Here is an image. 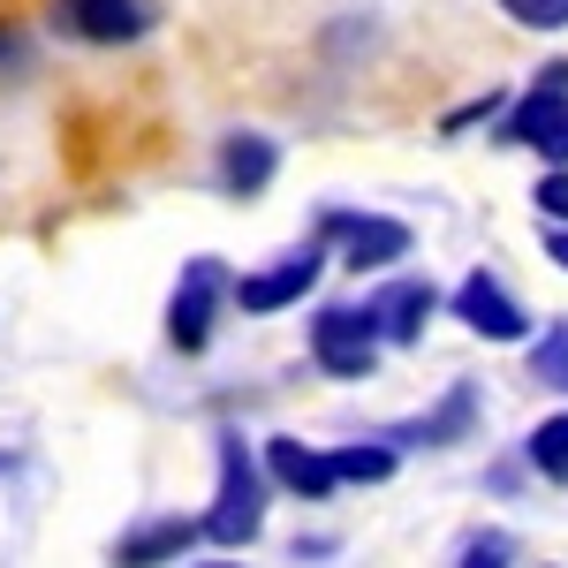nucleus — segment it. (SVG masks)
I'll return each mask as SVG.
<instances>
[{"mask_svg":"<svg viewBox=\"0 0 568 568\" xmlns=\"http://www.w3.org/2000/svg\"><path fill=\"white\" fill-rule=\"evenodd\" d=\"M470 433H478V387H470V379H455L439 409L409 417V425H387L379 439H394V455H402V447H455V439H470Z\"/></svg>","mask_w":568,"mask_h":568,"instance_id":"obj_7","label":"nucleus"},{"mask_svg":"<svg viewBox=\"0 0 568 568\" xmlns=\"http://www.w3.org/2000/svg\"><path fill=\"white\" fill-rule=\"evenodd\" d=\"M379 318L372 304H326L311 318V356H318V372H334V379H372L379 372Z\"/></svg>","mask_w":568,"mask_h":568,"instance_id":"obj_2","label":"nucleus"},{"mask_svg":"<svg viewBox=\"0 0 568 568\" xmlns=\"http://www.w3.org/2000/svg\"><path fill=\"white\" fill-rule=\"evenodd\" d=\"M524 455H530V470H538L546 485H568V417H546V425L530 433Z\"/></svg>","mask_w":568,"mask_h":568,"instance_id":"obj_15","label":"nucleus"},{"mask_svg":"<svg viewBox=\"0 0 568 568\" xmlns=\"http://www.w3.org/2000/svg\"><path fill=\"white\" fill-rule=\"evenodd\" d=\"M500 144H524V152H546V168H568V61H554L538 91L508 106Z\"/></svg>","mask_w":568,"mask_h":568,"instance_id":"obj_3","label":"nucleus"},{"mask_svg":"<svg viewBox=\"0 0 568 568\" xmlns=\"http://www.w3.org/2000/svg\"><path fill=\"white\" fill-rule=\"evenodd\" d=\"M213 175L227 197H258L265 182L281 175V144L258 130H235V136H220V160H213Z\"/></svg>","mask_w":568,"mask_h":568,"instance_id":"obj_9","label":"nucleus"},{"mask_svg":"<svg viewBox=\"0 0 568 568\" xmlns=\"http://www.w3.org/2000/svg\"><path fill=\"white\" fill-rule=\"evenodd\" d=\"M455 318L470 326V334H485V342H524V304L493 281V273H470L463 288H455Z\"/></svg>","mask_w":568,"mask_h":568,"instance_id":"obj_8","label":"nucleus"},{"mask_svg":"<svg viewBox=\"0 0 568 568\" xmlns=\"http://www.w3.org/2000/svg\"><path fill=\"white\" fill-rule=\"evenodd\" d=\"M318 243H342V265L379 273V265L409 258V220H387V213H318Z\"/></svg>","mask_w":568,"mask_h":568,"instance_id":"obj_5","label":"nucleus"},{"mask_svg":"<svg viewBox=\"0 0 568 568\" xmlns=\"http://www.w3.org/2000/svg\"><path fill=\"white\" fill-rule=\"evenodd\" d=\"M227 265L220 258H190L182 265V281H175V304H168V342H175L182 356H197L205 342H213V318L220 304H227Z\"/></svg>","mask_w":568,"mask_h":568,"instance_id":"obj_4","label":"nucleus"},{"mask_svg":"<svg viewBox=\"0 0 568 568\" xmlns=\"http://www.w3.org/2000/svg\"><path fill=\"white\" fill-rule=\"evenodd\" d=\"M538 213L568 220V168H546V182H538Z\"/></svg>","mask_w":568,"mask_h":568,"instance_id":"obj_19","label":"nucleus"},{"mask_svg":"<svg viewBox=\"0 0 568 568\" xmlns=\"http://www.w3.org/2000/svg\"><path fill=\"white\" fill-rule=\"evenodd\" d=\"M546 258H561V273H568V220H546Z\"/></svg>","mask_w":568,"mask_h":568,"instance_id":"obj_20","label":"nucleus"},{"mask_svg":"<svg viewBox=\"0 0 568 568\" xmlns=\"http://www.w3.org/2000/svg\"><path fill=\"white\" fill-rule=\"evenodd\" d=\"M8 53H16V45H8V39H0V61H8Z\"/></svg>","mask_w":568,"mask_h":568,"instance_id":"obj_21","label":"nucleus"},{"mask_svg":"<svg viewBox=\"0 0 568 568\" xmlns=\"http://www.w3.org/2000/svg\"><path fill=\"white\" fill-rule=\"evenodd\" d=\"M433 311H439V288H433V281H387V288L372 296V318H379V342H425Z\"/></svg>","mask_w":568,"mask_h":568,"instance_id":"obj_12","label":"nucleus"},{"mask_svg":"<svg viewBox=\"0 0 568 568\" xmlns=\"http://www.w3.org/2000/svg\"><path fill=\"white\" fill-rule=\"evenodd\" d=\"M205 538V524H190V516H152V524H136V530H122V561L130 568H152V561H182L190 546Z\"/></svg>","mask_w":568,"mask_h":568,"instance_id":"obj_13","label":"nucleus"},{"mask_svg":"<svg viewBox=\"0 0 568 568\" xmlns=\"http://www.w3.org/2000/svg\"><path fill=\"white\" fill-rule=\"evenodd\" d=\"M530 379H546V387L568 394V318L546 326V342H530Z\"/></svg>","mask_w":568,"mask_h":568,"instance_id":"obj_16","label":"nucleus"},{"mask_svg":"<svg viewBox=\"0 0 568 568\" xmlns=\"http://www.w3.org/2000/svg\"><path fill=\"white\" fill-rule=\"evenodd\" d=\"M318 265H326V251H318V243H304V251L273 258L265 273H243V281L227 288V304H243V311H288V304H304V296H311Z\"/></svg>","mask_w":568,"mask_h":568,"instance_id":"obj_6","label":"nucleus"},{"mask_svg":"<svg viewBox=\"0 0 568 568\" xmlns=\"http://www.w3.org/2000/svg\"><path fill=\"white\" fill-rule=\"evenodd\" d=\"M265 478L281 493H304V500H334V455H318L304 439H265Z\"/></svg>","mask_w":568,"mask_h":568,"instance_id":"obj_11","label":"nucleus"},{"mask_svg":"<svg viewBox=\"0 0 568 568\" xmlns=\"http://www.w3.org/2000/svg\"><path fill=\"white\" fill-rule=\"evenodd\" d=\"M61 23L91 45H122L152 31V0H61Z\"/></svg>","mask_w":568,"mask_h":568,"instance_id":"obj_10","label":"nucleus"},{"mask_svg":"<svg viewBox=\"0 0 568 568\" xmlns=\"http://www.w3.org/2000/svg\"><path fill=\"white\" fill-rule=\"evenodd\" d=\"M516 554H524V546H516L508 530H470V538L455 546V561H463V568H508Z\"/></svg>","mask_w":568,"mask_h":568,"instance_id":"obj_17","label":"nucleus"},{"mask_svg":"<svg viewBox=\"0 0 568 568\" xmlns=\"http://www.w3.org/2000/svg\"><path fill=\"white\" fill-rule=\"evenodd\" d=\"M220 493H213V516H205V538L213 546H251L265 530V463L251 455V439L243 433H220Z\"/></svg>","mask_w":568,"mask_h":568,"instance_id":"obj_1","label":"nucleus"},{"mask_svg":"<svg viewBox=\"0 0 568 568\" xmlns=\"http://www.w3.org/2000/svg\"><path fill=\"white\" fill-rule=\"evenodd\" d=\"M334 478H342V485H379V478H394V439L342 447V455H334Z\"/></svg>","mask_w":568,"mask_h":568,"instance_id":"obj_14","label":"nucleus"},{"mask_svg":"<svg viewBox=\"0 0 568 568\" xmlns=\"http://www.w3.org/2000/svg\"><path fill=\"white\" fill-rule=\"evenodd\" d=\"M516 23H530V31H561L568 23V0H500Z\"/></svg>","mask_w":568,"mask_h":568,"instance_id":"obj_18","label":"nucleus"}]
</instances>
